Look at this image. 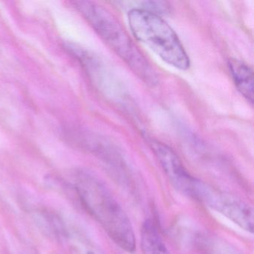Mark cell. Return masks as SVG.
Listing matches in <instances>:
<instances>
[{
  "label": "cell",
  "mask_w": 254,
  "mask_h": 254,
  "mask_svg": "<svg viewBox=\"0 0 254 254\" xmlns=\"http://www.w3.org/2000/svg\"><path fill=\"white\" fill-rule=\"evenodd\" d=\"M127 18L135 38L149 47L162 60L180 70L190 68V58L184 46L173 29L160 15L132 8Z\"/></svg>",
  "instance_id": "obj_3"
},
{
  "label": "cell",
  "mask_w": 254,
  "mask_h": 254,
  "mask_svg": "<svg viewBox=\"0 0 254 254\" xmlns=\"http://www.w3.org/2000/svg\"><path fill=\"white\" fill-rule=\"evenodd\" d=\"M73 185L81 205L113 242L122 250L133 254L136 246L133 226L108 187L94 175L83 170L75 172Z\"/></svg>",
  "instance_id": "obj_1"
},
{
  "label": "cell",
  "mask_w": 254,
  "mask_h": 254,
  "mask_svg": "<svg viewBox=\"0 0 254 254\" xmlns=\"http://www.w3.org/2000/svg\"><path fill=\"white\" fill-rule=\"evenodd\" d=\"M84 20L138 77L148 84L157 83L151 64L133 44L121 23L107 8L90 1L73 2Z\"/></svg>",
  "instance_id": "obj_2"
},
{
  "label": "cell",
  "mask_w": 254,
  "mask_h": 254,
  "mask_svg": "<svg viewBox=\"0 0 254 254\" xmlns=\"http://www.w3.org/2000/svg\"><path fill=\"white\" fill-rule=\"evenodd\" d=\"M87 254H96V253L92 252V251H90V252L87 253Z\"/></svg>",
  "instance_id": "obj_8"
},
{
  "label": "cell",
  "mask_w": 254,
  "mask_h": 254,
  "mask_svg": "<svg viewBox=\"0 0 254 254\" xmlns=\"http://www.w3.org/2000/svg\"><path fill=\"white\" fill-rule=\"evenodd\" d=\"M149 144L172 185L183 194L194 198L200 181L190 175L176 153L166 144L153 139Z\"/></svg>",
  "instance_id": "obj_5"
},
{
  "label": "cell",
  "mask_w": 254,
  "mask_h": 254,
  "mask_svg": "<svg viewBox=\"0 0 254 254\" xmlns=\"http://www.w3.org/2000/svg\"><path fill=\"white\" fill-rule=\"evenodd\" d=\"M141 248L143 254H171L154 221L148 219L141 229Z\"/></svg>",
  "instance_id": "obj_7"
},
{
  "label": "cell",
  "mask_w": 254,
  "mask_h": 254,
  "mask_svg": "<svg viewBox=\"0 0 254 254\" xmlns=\"http://www.w3.org/2000/svg\"><path fill=\"white\" fill-rule=\"evenodd\" d=\"M228 66L235 85L251 105L254 103V72L245 62L236 59L229 60Z\"/></svg>",
  "instance_id": "obj_6"
},
{
  "label": "cell",
  "mask_w": 254,
  "mask_h": 254,
  "mask_svg": "<svg viewBox=\"0 0 254 254\" xmlns=\"http://www.w3.org/2000/svg\"><path fill=\"white\" fill-rule=\"evenodd\" d=\"M214 210L243 229L252 233L254 230L253 209L243 200L235 196L218 191L200 181L195 197Z\"/></svg>",
  "instance_id": "obj_4"
}]
</instances>
